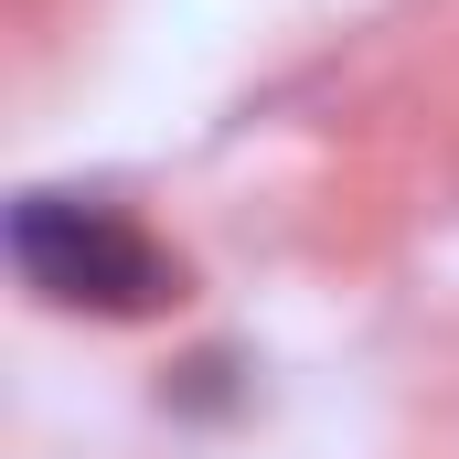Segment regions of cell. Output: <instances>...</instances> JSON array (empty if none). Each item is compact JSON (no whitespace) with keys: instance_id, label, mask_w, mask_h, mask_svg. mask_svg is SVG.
Wrapping results in <instances>:
<instances>
[{"instance_id":"obj_1","label":"cell","mask_w":459,"mask_h":459,"mask_svg":"<svg viewBox=\"0 0 459 459\" xmlns=\"http://www.w3.org/2000/svg\"><path fill=\"white\" fill-rule=\"evenodd\" d=\"M11 256H22V278H32L43 299H65V310L128 321V310H160V299H171V256L139 225H117L108 204L32 193V204L11 214Z\"/></svg>"}]
</instances>
